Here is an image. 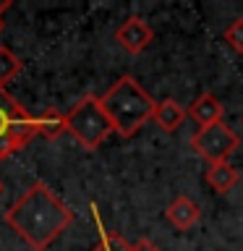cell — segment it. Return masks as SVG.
Segmentation results:
<instances>
[{
  "mask_svg": "<svg viewBox=\"0 0 243 251\" xmlns=\"http://www.w3.org/2000/svg\"><path fill=\"white\" fill-rule=\"evenodd\" d=\"M5 223L31 249L42 251L58 241L63 230H68V225L73 223V209L63 204L47 183L37 180L8 207Z\"/></svg>",
  "mask_w": 243,
  "mask_h": 251,
  "instance_id": "6da1fadb",
  "label": "cell"
},
{
  "mask_svg": "<svg viewBox=\"0 0 243 251\" xmlns=\"http://www.w3.org/2000/svg\"><path fill=\"white\" fill-rule=\"evenodd\" d=\"M99 102L110 118V123H113V131L121 133L123 139H131L141 126H146V121H152L157 107L152 94L128 74L118 78L99 97Z\"/></svg>",
  "mask_w": 243,
  "mask_h": 251,
  "instance_id": "7a4b0ae2",
  "label": "cell"
},
{
  "mask_svg": "<svg viewBox=\"0 0 243 251\" xmlns=\"http://www.w3.org/2000/svg\"><path fill=\"white\" fill-rule=\"evenodd\" d=\"M37 133V121L24 110L5 86H0V162L21 152Z\"/></svg>",
  "mask_w": 243,
  "mask_h": 251,
  "instance_id": "3957f363",
  "label": "cell"
},
{
  "mask_svg": "<svg viewBox=\"0 0 243 251\" xmlns=\"http://www.w3.org/2000/svg\"><path fill=\"white\" fill-rule=\"evenodd\" d=\"M66 131L73 136L84 149H97L110 133H113V123H110L107 113L102 110L99 97L86 94L76 102L66 113Z\"/></svg>",
  "mask_w": 243,
  "mask_h": 251,
  "instance_id": "277c9868",
  "label": "cell"
},
{
  "mask_svg": "<svg viewBox=\"0 0 243 251\" xmlns=\"http://www.w3.org/2000/svg\"><path fill=\"white\" fill-rule=\"evenodd\" d=\"M191 147L199 152L209 165H217V162H227L235 149L241 147V139L227 123H212V126H204L191 136Z\"/></svg>",
  "mask_w": 243,
  "mask_h": 251,
  "instance_id": "5b68a950",
  "label": "cell"
},
{
  "mask_svg": "<svg viewBox=\"0 0 243 251\" xmlns=\"http://www.w3.org/2000/svg\"><path fill=\"white\" fill-rule=\"evenodd\" d=\"M115 39L121 42V47H123L125 52L139 55V52H144L146 47L152 45L154 31H152V26H149L144 19H139V16H131V19H125L121 26H118Z\"/></svg>",
  "mask_w": 243,
  "mask_h": 251,
  "instance_id": "8992f818",
  "label": "cell"
},
{
  "mask_svg": "<svg viewBox=\"0 0 243 251\" xmlns=\"http://www.w3.org/2000/svg\"><path fill=\"white\" fill-rule=\"evenodd\" d=\"M188 118L199 126V128H204V126H212V123H219L222 121V115H225V105L219 102L212 92H204L199 94L191 105H188Z\"/></svg>",
  "mask_w": 243,
  "mask_h": 251,
  "instance_id": "52a82bcc",
  "label": "cell"
},
{
  "mask_svg": "<svg viewBox=\"0 0 243 251\" xmlns=\"http://www.w3.org/2000/svg\"><path fill=\"white\" fill-rule=\"evenodd\" d=\"M165 217H168V223L172 227H178V230H188V227H194L196 223H199V217H201V212L199 207L188 199V196H175L170 204H168V209H165Z\"/></svg>",
  "mask_w": 243,
  "mask_h": 251,
  "instance_id": "ba28073f",
  "label": "cell"
},
{
  "mask_svg": "<svg viewBox=\"0 0 243 251\" xmlns=\"http://www.w3.org/2000/svg\"><path fill=\"white\" fill-rule=\"evenodd\" d=\"M188 118V113L183 107L178 105L172 97L168 100H162V102H157V107H154V115H152V121L160 126V128L165 133H172V131H178L180 126H183V121Z\"/></svg>",
  "mask_w": 243,
  "mask_h": 251,
  "instance_id": "9c48e42d",
  "label": "cell"
},
{
  "mask_svg": "<svg viewBox=\"0 0 243 251\" xmlns=\"http://www.w3.org/2000/svg\"><path fill=\"white\" fill-rule=\"evenodd\" d=\"M204 180L209 183L212 191L227 194V191H230V188L241 180V176H238V170H235L230 162H217V165H209V168H207V173H204Z\"/></svg>",
  "mask_w": 243,
  "mask_h": 251,
  "instance_id": "30bf717a",
  "label": "cell"
},
{
  "mask_svg": "<svg viewBox=\"0 0 243 251\" xmlns=\"http://www.w3.org/2000/svg\"><path fill=\"white\" fill-rule=\"evenodd\" d=\"M92 217H94V223H97V230H99V243H97V246H94L92 251H133V243H128V241L123 238V235L107 230V227L102 225V217H99L97 204H92Z\"/></svg>",
  "mask_w": 243,
  "mask_h": 251,
  "instance_id": "8fae6325",
  "label": "cell"
},
{
  "mask_svg": "<svg viewBox=\"0 0 243 251\" xmlns=\"http://www.w3.org/2000/svg\"><path fill=\"white\" fill-rule=\"evenodd\" d=\"M34 121H37V133H42L45 139H58L66 131V115L55 107L42 110L39 115H34Z\"/></svg>",
  "mask_w": 243,
  "mask_h": 251,
  "instance_id": "7c38bea8",
  "label": "cell"
},
{
  "mask_svg": "<svg viewBox=\"0 0 243 251\" xmlns=\"http://www.w3.org/2000/svg\"><path fill=\"white\" fill-rule=\"evenodd\" d=\"M21 68H24V63H21L19 55H16L11 47L0 45V86H5L11 78L19 76Z\"/></svg>",
  "mask_w": 243,
  "mask_h": 251,
  "instance_id": "4fadbf2b",
  "label": "cell"
},
{
  "mask_svg": "<svg viewBox=\"0 0 243 251\" xmlns=\"http://www.w3.org/2000/svg\"><path fill=\"white\" fill-rule=\"evenodd\" d=\"M222 39L233 47L235 52H241V55H243V19H235L230 26L222 31Z\"/></svg>",
  "mask_w": 243,
  "mask_h": 251,
  "instance_id": "5bb4252c",
  "label": "cell"
},
{
  "mask_svg": "<svg viewBox=\"0 0 243 251\" xmlns=\"http://www.w3.org/2000/svg\"><path fill=\"white\" fill-rule=\"evenodd\" d=\"M133 251H160V246H154L149 238H139L136 243H133Z\"/></svg>",
  "mask_w": 243,
  "mask_h": 251,
  "instance_id": "9a60e30c",
  "label": "cell"
},
{
  "mask_svg": "<svg viewBox=\"0 0 243 251\" xmlns=\"http://www.w3.org/2000/svg\"><path fill=\"white\" fill-rule=\"evenodd\" d=\"M13 3H11V0H0V16H3L5 11H8V8H11Z\"/></svg>",
  "mask_w": 243,
  "mask_h": 251,
  "instance_id": "2e32d148",
  "label": "cell"
},
{
  "mask_svg": "<svg viewBox=\"0 0 243 251\" xmlns=\"http://www.w3.org/2000/svg\"><path fill=\"white\" fill-rule=\"evenodd\" d=\"M3 29H5V24H3V16H0V34H3Z\"/></svg>",
  "mask_w": 243,
  "mask_h": 251,
  "instance_id": "e0dca14e",
  "label": "cell"
},
{
  "mask_svg": "<svg viewBox=\"0 0 243 251\" xmlns=\"http://www.w3.org/2000/svg\"><path fill=\"white\" fill-rule=\"evenodd\" d=\"M0 194H3V180H0Z\"/></svg>",
  "mask_w": 243,
  "mask_h": 251,
  "instance_id": "ac0fdd59",
  "label": "cell"
}]
</instances>
